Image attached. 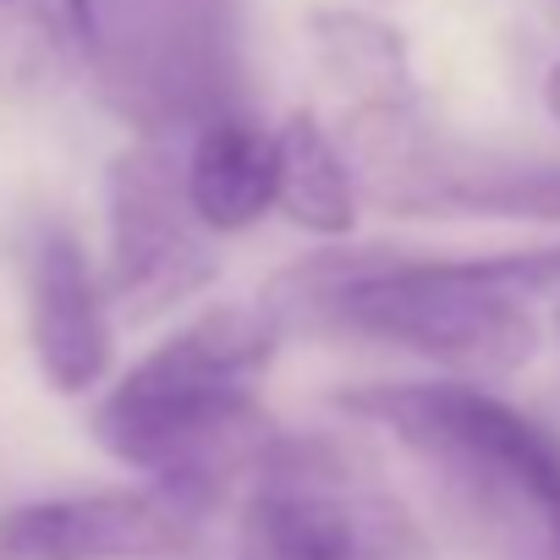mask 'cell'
I'll use <instances>...</instances> for the list:
<instances>
[{"mask_svg": "<svg viewBox=\"0 0 560 560\" xmlns=\"http://www.w3.org/2000/svg\"><path fill=\"white\" fill-rule=\"evenodd\" d=\"M560 298V242L423 258V253H319L269 287V314L287 330H336L401 347L456 380H511L538 352L533 303Z\"/></svg>", "mask_w": 560, "mask_h": 560, "instance_id": "6da1fadb", "label": "cell"}, {"mask_svg": "<svg viewBox=\"0 0 560 560\" xmlns=\"http://www.w3.org/2000/svg\"><path fill=\"white\" fill-rule=\"evenodd\" d=\"M287 336L269 303H225L132 363L94 407V440L154 489L209 516L236 478H253L275 429L258 380Z\"/></svg>", "mask_w": 560, "mask_h": 560, "instance_id": "7a4b0ae2", "label": "cell"}, {"mask_svg": "<svg viewBox=\"0 0 560 560\" xmlns=\"http://www.w3.org/2000/svg\"><path fill=\"white\" fill-rule=\"evenodd\" d=\"M341 407L385 429L489 560H560V434L483 380L358 385Z\"/></svg>", "mask_w": 560, "mask_h": 560, "instance_id": "3957f363", "label": "cell"}, {"mask_svg": "<svg viewBox=\"0 0 560 560\" xmlns=\"http://www.w3.org/2000/svg\"><path fill=\"white\" fill-rule=\"evenodd\" d=\"M83 78L138 138L247 105L242 0H83Z\"/></svg>", "mask_w": 560, "mask_h": 560, "instance_id": "277c9868", "label": "cell"}, {"mask_svg": "<svg viewBox=\"0 0 560 560\" xmlns=\"http://www.w3.org/2000/svg\"><path fill=\"white\" fill-rule=\"evenodd\" d=\"M105 220H110L105 287L132 325L160 319L214 287L220 275L214 231L192 209L182 138H138L110 160Z\"/></svg>", "mask_w": 560, "mask_h": 560, "instance_id": "5b68a950", "label": "cell"}, {"mask_svg": "<svg viewBox=\"0 0 560 560\" xmlns=\"http://www.w3.org/2000/svg\"><path fill=\"white\" fill-rule=\"evenodd\" d=\"M253 483L308 511L352 560H434L429 533L401 505V494L325 434H275Z\"/></svg>", "mask_w": 560, "mask_h": 560, "instance_id": "8992f818", "label": "cell"}, {"mask_svg": "<svg viewBox=\"0 0 560 560\" xmlns=\"http://www.w3.org/2000/svg\"><path fill=\"white\" fill-rule=\"evenodd\" d=\"M203 516L165 489H94L0 511V560H171Z\"/></svg>", "mask_w": 560, "mask_h": 560, "instance_id": "52a82bcc", "label": "cell"}, {"mask_svg": "<svg viewBox=\"0 0 560 560\" xmlns=\"http://www.w3.org/2000/svg\"><path fill=\"white\" fill-rule=\"evenodd\" d=\"M23 292H28V341L45 385L56 396H83L110 374V287L94 275L89 247L56 214L28 220L23 231Z\"/></svg>", "mask_w": 560, "mask_h": 560, "instance_id": "ba28073f", "label": "cell"}, {"mask_svg": "<svg viewBox=\"0 0 560 560\" xmlns=\"http://www.w3.org/2000/svg\"><path fill=\"white\" fill-rule=\"evenodd\" d=\"M182 160L192 209L214 236L253 231L275 209V127H264L247 105L220 110L187 132Z\"/></svg>", "mask_w": 560, "mask_h": 560, "instance_id": "9c48e42d", "label": "cell"}, {"mask_svg": "<svg viewBox=\"0 0 560 560\" xmlns=\"http://www.w3.org/2000/svg\"><path fill=\"white\" fill-rule=\"evenodd\" d=\"M358 203L363 187L347 143L314 110H292L275 127V209L298 231L336 242L358 225Z\"/></svg>", "mask_w": 560, "mask_h": 560, "instance_id": "30bf717a", "label": "cell"}, {"mask_svg": "<svg viewBox=\"0 0 560 560\" xmlns=\"http://www.w3.org/2000/svg\"><path fill=\"white\" fill-rule=\"evenodd\" d=\"M308 34H314L325 78L347 94L352 110H412L418 105V78L390 23L352 12V7H330V12H314Z\"/></svg>", "mask_w": 560, "mask_h": 560, "instance_id": "8fae6325", "label": "cell"}, {"mask_svg": "<svg viewBox=\"0 0 560 560\" xmlns=\"http://www.w3.org/2000/svg\"><path fill=\"white\" fill-rule=\"evenodd\" d=\"M83 72V0H0V94L45 100Z\"/></svg>", "mask_w": 560, "mask_h": 560, "instance_id": "7c38bea8", "label": "cell"}, {"mask_svg": "<svg viewBox=\"0 0 560 560\" xmlns=\"http://www.w3.org/2000/svg\"><path fill=\"white\" fill-rule=\"evenodd\" d=\"M236 560H352V555L287 494L253 483L236 522Z\"/></svg>", "mask_w": 560, "mask_h": 560, "instance_id": "4fadbf2b", "label": "cell"}, {"mask_svg": "<svg viewBox=\"0 0 560 560\" xmlns=\"http://www.w3.org/2000/svg\"><path fill=\"white\" fill-rule=\"evenodd\" d=\"M544 110L555 116V127H560V61L549 67V78H544Z\"/></svg>", "mask_w": 560, "mask_h": 560, "instance_id": "5bb4252c", "label": "cell"}, {"mask_svg": "<svg viewBox=\"0 0 560 560\" xmlns=\"http://www.w3.org/2000/svg\"><path fill=\"white\" fill-rule=\"evenodd\" d=\"M555 325H560V308H555Z\"/></svg>", "mask_w": 560, "mask_h": 560, "instance_id": "9a60e30c", "label": "cell"}]
</instances>
